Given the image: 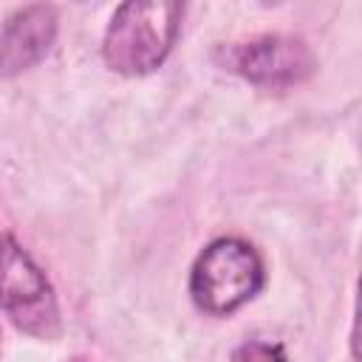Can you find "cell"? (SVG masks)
<instances>
[{"instance_id": "cell-1", "label": "cell", "mask_w": 362, "mask_h": 362, "mask_svg": "<svg viewBox=\"0 0 362 362\" xmlns=\"http://www.w3.org/2000/svg\"><path fill=\"white\" fill-rule=\"evenodd\" d=\"M184 6L173 0H130L122 3L105 31L102 57L124 76L156 71L173 51L181 31Z\"/></svg>"}, {"instance_id": "cell-2", "label": "cell", "mask_w": 362, "mask_h": 362, "mask_svg": "<svg viewBox=\"0 0 362 362\" xmlns=\"http://www.w3.org/2000/svg\"><path fill=\"white\" fill-rule=\"evenodd\" d=\"M266 263L260 252L235 235L215 238L204 246L189 269V297L209 317H229L260 294Z\"/></svg>"}, {"instance_id": "cell-3", "label": "cell", "mask_w": 362, "mask_h": 362, "mask_svg": "<svg viewBox=\"0 0 362 362\" xmlns=\"http://www.w3.org/2000/svg\"><path fill=\"white\" fill-rule=\"evenodd\" d=\"M0 308L28 334H51L57 325V300L45 272L17 243L0 235Z\"/></svg>"}, {"instance_id": "cell-4", "label": "cell", "mask_w": 362, "mask_h": 362, "mask_svg": "<svg viewBox=\"0 0 362 362\" xmlns=\"http://www.w3.org/2000/svg\"><path fill=\"white\" fill-rule=\"evenodd\" d=\"M229 65L235 74L255 85L286 88L303 82L314 71V57L297 37L266 34L229 48Z\"/></svg>"}, {"instance_id": "cell-5", "label": "cell", "mask_w": 362, "mask_h": 362, "mask_svg": "<svg viewBox=\"0 0 362 362\" xmlns=\"http://www.w3.org/2000/svg\"><path fill=\"white\" fill-rule=\"evenodd\" d=\"M57 40L54 6H25L0 25V76H17L34 68Z\"/></svg>"}, {"instance_id": "cell-6", "label": "cell", "mask_w": 362, "mask_h": 362, "mask_svg": "<svg viewBox=\"0 0 362 362\" xmlns=\"http://www.w3.org/2000/svg\"><path fill=\"white\" fill-rule=\"evenodd\" d=\"M232 362H288V354L280 342L246 339L232 351Z\"/></svg>"}]
</instances>
